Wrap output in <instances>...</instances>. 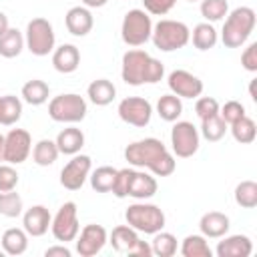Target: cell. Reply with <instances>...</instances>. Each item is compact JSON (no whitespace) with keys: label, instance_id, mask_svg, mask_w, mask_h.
Wrapping results in <instances>:
<instances>
[{"label":"cell","instance_id":"6da1fadb","mask_svg":"<svg viewBox=\"0 0 257 257\" xmlns=\"http://www.w3.org/2000/svg\"><path fill=\"white\" fill-rule=\"evenodd\" d=\"M124 159L131 167L149 169L157 177H169L175 173V157L169 153V149L163 145V141L149 137L143 141H135L126 145Z\"/></svg>","mask_w":257,"mask_h":257},{"label":"cell","instance_id":"7a4b0ae2","mask_svg":"<svg viewBox=\"0 0 257 257\" xmlns=\"http://www.w3.org/2000/svg\"><path fill=\"white\" fill-rule=\"evenodd\" d=\"M120 76L131 86L155 84V82H161L163 80L165 66H163L161 60L153 58L149 52H145L141 48H133V50H126L122 54Z\"/></svg>","mask_w":257,"mask_h":257},{"label":"cell","instance_id":"3957f363","mask_svg":"<svg viewBox=\"0 0 257 257\" xmlns=\"http://www.w3.org/2000/svg\"><path fill=\"white\" fill-rule=\"evenodd\" d=\"M253 28H255V10L249 6H239L227 14L221 30V40L227 48H239L247 42Z\"/></svg>","mask_w":257,"mask_h":257},{"label":"cell","instance_id":"277c9868","mask_svg":"<svg viewBox=\"0 0 257 257\" xmlns=\"http://www.w3.org/2000/svg\"><path fill=\"white\" fill-rule=\"evenodd\" d=\"M189 38H191V30L185 22H179V20H159L155 26H153V32H151V40L153 44L163 50V52H173V50H179L183 46L189 44Z\"/></svg>","mask_w":257,"mask_h":257},{"label":"cell","instance_id":"5b68a950","mask_svg":"<svg viewBox=\"0 0 257 257\" xmlns=\"http://www.w3.org/2000/svg\"><path fill=\"white\" fill-rule=\"evenodd\" d=\"M126 225L145 235H155L165 227V213L161 207L151 203H133L124 211Z\"/></svg>","mask_w":257,"mask_h":257},{"label":"cell","instance_id":"8992f818","mask_svg":"<svg viewBox=\"0 0 257 257\" xmlns=\"http://www.w3.org/2000/svg\"><path fill=\"white\" fill-rule=\"evenodd\" d=\"M151 32H153V20L145 10L133 8L124 14L120 26V36L124 44L143 46L147 40H151Z\"/></svg>","mask_w":257,"mask_h":257},{"label":"cell","instance_id":"52a82bcc","mask_svg":"<svg viewBox=\"0 0 257 257\" xmlns=\"http://www.w3.org/2000/svg\"><path fill=\"white\" fill-rule=\"evenodd\" d=\"M48 116L56 122H80L86 116V100L80 94H58L48 102Z\"/></svg>","mask_w":257,"mask_h":257},{"label":"cell","instance_id":"ba28073f","mask_svg":"<svg viewBox=\"0 0 257 257\" xmlns=\"http://www.w3.org/2000/svg\"><path fill=\"white\" fill-rule=\"evenodd\" d=\"M54 28L46 18H32L26 26L24 46L34 56H46L54 50Z\"/></svg>","mask_w":257,"mask_h":257},{"label":"cell","instance_id":"9c48e42d","mask_svg":"<svg viewBox=\"0 0 257 257\" xmlns=\"http://www.w3.org/2000/svg\"><path fill=\"white\" fill-rule=\"evenodd\" d=\"M50 231L54 239L60 243H68L76 239L80 225H78V209L74 201H66L64 205H60V209L50 221Z\"/></svg>","mask_w":257,"mask_h":257},{"label":"cell","instance_id":"30bf717a","mask_svg":"<svg viewBox=\"0 0 257 257\" xmlns=\"http://www.w3.org/2000/svg\"><path fill=\"white\" fill-rule=\"evenodd\" d=\"M201 135L199 128L189 120H177L171 128V147L173 153L181 159H189L199 151Z\"/></svg>","mask_w":257,"mask_h":257},{"label":"cell","instance_id":"8fae6325","mask_svg":"<svg viewBox=\"0 0 257 257\" xmlns=\"http://www.w3.org/2000/svg\"><path fill=\"white\" fill-rule=\"evenodd\" d=\"M120 120H124L126 124H133V126H147L151 122V116H153V106L147 98L143 96H126L118 102V108H116Z\"/></svg>","mask_w":257,"mask_h":257},{"label":"cell","instance_id":"7c38bea8","mask_svg":"<svg viewBox=\"0 0 257 257\" xmlns=\"http://www.w3.org/2000/svg\"><path fill=\"white\" fill-rule=\"evenodd\" d=\"M32 151V139L30 133L24 128H12L6 137H4V153H2V161L10 163V165H20L28 159Z\"/></svg>","mask_w":257,"mask_h":257},{"label":"cell","instance_id":"4fadbf2b","mask_svg":"<svg viewBox=\"0 0 257 257\" xmlns=\"http://www.w3.org/2000/svg\"><path fill=\"white\" fill-rule=\"evenodd\" d=\"M90 167L92 163L88 155H78V153L72 155V159L60 171V185L68 191H78L86 183L90 175Z\"/></svg>","mask_w":257,"mask_h":257},{"label":"cell","instance_id":"5bb4252c","mask_svg":"<svg viewBox=\"0 0 257 257\" xmlns=\"http://www.w3.org/2000/svg\"><path fill=\"white\" fill-rule=\"evenodd\" d=\"M167 84H169L171 92L177 94L179 98H199L203 92V80L183 68L173 70L167 78Z\"/></svg>","mask_w":257,"mask_h":257},{"label":"cell","instance_id":"9a60e30c","mask_svg":"<svg viewBox=\"0 0 257 257\" xmlns=\"http://www.w3.org/2000/svg\"><path fill=\"white\" fill-rule=\"evenodd\" d=\"M108 241V233L102 225L90 223L80 231V237L76 239V253L80 257H92L102 251V247Z\"/></svg>","mask_w":257,"mask_h":257},{"label":"cell","instance_id":"2e32d148","mask_svg":"<svg viewBox=\"0 0 257 257\" xmlns=\"http://www.w3.org/2000/svg\"><path fill=\"white\" fill-rule=\"evenodd\" d=\"M50 221L52 215L44 205H32L22 215V229L30 237H42L50 229Z\"/></svg>","mask_w":257,"mask_h":257},{"label":"cell","instance_id":"e0dca14e","mask_svg":"<svg viewBox=\"0 0 257 257\" xmlns=\"http://www.w3.org/2000/svg\"><path fill=\"white\" fill-rule=\"evenodd\" d=\"M64 24L72 36H86L94 26V18L86 6H72L64 16Z\"/></svg>","mask_w":257,"mask_h":257},{"label":"cell","instance_id":"ac0fdd59","mask_svg":"<svg viewBox=\"0 0 257 257\" xmlns=\"http://www.w3.org/2000/svg\"><path fill=\"white\" fill-rule=\"evenodd\" d=\"M229 227H231L229 217L225 213H221V211H209L199 221L201 235L207 237V239H219V237L227 235Z\"/></svg>","mask_w":257,"mask_h":257},{"label":"cell","instance_id":"d6986e66","mask_svg":"<svg viewBox=\"0 0 257 257\" xmlns=\"http://www.w3.org/2000/svg\"><path fill=\"white\" fill-rule=\"evenodd\" d=\"M251 251H253V243L247 235H229L223 241H219L215 249L219 257H249Z\"/></svg>","mask_w":257,"mask_h":257},{"label":"cell","instance_id":"ffe728a7","mask_svg":"<svg viewBox=\"0 0 257 257\" xmlns=\"http://www.w3.org/2000/svg\"><path fill=\"white\" fill-rule=\"evenodd\" d=\"M78 64H80V52L74 44H62L52 50V66L58 72L70 74L78 68Z\"/></svg>","mask_w":257,"mask_h":257},{"label":"cell","instance_id":"44dd1931","mask_svg":"<svg viewBox=\"0 0 257 257\" xmlns=\"http://www.w3.org/2000/svg\"><path fill=\"white\" fill-rule=\"evenodd\" d=\"M155 193H157V179H155L153 175H149V173L133 171V177H131V183H128L126 197L145 201V199H151Z\"/></svg>","mask_w":257,"mask_h":257},{"label":"cell","instance_id":"7402d4cb","mask_svg":"<svg viewBox=\"0 0 257 257\" xmlns=\"http://www.w3.org/2000/svg\"><path fill=\"white\" fill-rule=\"evenodd\" d=\"M139 241H141L139 239V231H135L131 225H118V227H114L112 233H110V237H108V243L112 245L114 251L128 253V255L135 251V247H137Z\"/></svg>","mask_w":257,"mask_h":257},{"label":"cell","instance_id":"603a6c76","mask_svg":"<svg viewBox=\"0 0 257 257\" xmlns=\"http://www.w3.org/2000/svg\"><path fill=\"white\" fill-rule=\"evenodd\" d=\"M54 143L58 147V153H62V155H76L84 147V133L80 128H76V126H68V128H62L58 133Z\"/></svg>","mask_w":257,"mask_h":257},{"label":"cell","instance_id":"cb8c5ba5","mask_svg":"<svg viewBox=\"0 0 257 257\" xmlns=\"http://www.w3.org/2000/svg\"><path fill=\"white\" fill-rule=\"evenodd\" d=\"M86 94H88V98H90L92 104H96V106H106V104H110V102L114 100L116 88H114V84H112L110 80L98 78V80H92V82L88 84Z\"/></svg>","mask_w":257,"mask_h":257},{"label":"cell","instance_id":"d4e9b609","mask_svg":"<svg viewBox=\"0 0 257 257\" xmlns=\"http://www.w3.org/2000/svg\"><path fill=\"white\" fill-rule=\"evenodd\" d=\"M2 249L6 255H22L28 249V233L18 227H10L2 233Z\"/></svg>","mask_w":257,"mask_h":257},{"label":"cell","instance_id":"484cf974","mask_svg":"<svg viewBox=\"0 0 257 257\" xmlns=\"http://www.w3.org/2000/svg\"><path fill=\"white\" fill-rule=\"evenodd\" d=\"M189 40H193V46L197 50H209V48H213L217 44L219 34H217V30H215V26L211 22H201V24H197L193 28Z\"/></svg>","mask_w":257,"mask_h":257},{"label":"cell","instance_id":"4316f807","mask_svg":"<svg viewBox=\"0 0 257 257\" xmlns=\"http://www.w3.org/2000/svg\"><path fill=\"white\" fill-rule=\"evenodd\" d=\"M24 48V36L18 28H10L0 34V56L4 58H16Z\"/></svg>","mask_w":257,"mask_h":257},{"label":"cell","instance_id":"83f0119b","mask_svg":"<svg viewBox=\"0 0 257 257\" xmlns=\"http://www.w3.org/2000/svg\"><path fill=\"white\" fill-rule=\"evenodd\" d=\"M48 96H50V88H48V84H46L44 80H40V78H32V80H28V82L22 86V98H24V102H28V104H32V106L44 104V102L48 100Z\"/></svg>","mask_w":257,"mask_h":257},{"label":"cell","instance_id":"f1b7e54d","mask_svg":"<svg viewBox=\"0 0 257 257\" xmlns=\"http://www.w3.org/2000/svg\"><path fill=\"white\" fill-rule=\"evenodd\" d=\"M22 116V100L14 94H6L0 98V124L10 126L18 122Z\"/></svg>","mask_w":257,"mask_h":257},{"label":"cell","instance_id":"f546056e","mask_svg":"<svg viewBox=\"0 0 257 257\" xmlns=\"http://www.w3.org/2000/svg\"><path fill=\"white\" fill-rule=\"evenodd\" d=\"M181 255L183 257H211L213 249L207 243V237L203 235H187L181 243Z\"/></svg>","mask_w":257,"mask_h":257},{"label":"cell","instance_id":"4dcf8cb0","mask_svg":"<svg viewBox=\"0 0 257 257\" xmlns=\"http://www.w3.org/2000/svg\"><path fill=\"white\" fill-rule=\"evenodd\" d=\"M116 171L114 167H98L92 171V175H88L90 179V187L96 191V193H110L112 191V185H114V179H116Z\"/></svg>","mask_w":257,"mask_h":257},{"label":"cell","instance_id":"1f68e13d","mask_svg":"<svg viewBox=\"0 0 257 257\" xmlns=\"http://www.w3.org/2000/svg\"><path fill=\"white\" fill-rule=\"evenodd\" d=\"M157 112H159V116L163 118V120H167V122H175L179 116H181V112H183V102H181V98L177 96V94H163L161 98H159V102H157Z\"/></svg>","mask_w":257,"mask_h":257},{"label":"cell","instance_id":"d6a6232c","mask_svg":"<svg viewBox=\"0 0 257 257\" xmlns=\"http://www.w3.org/2000/svg\"><path fill=\"white\" fill-rule=\"evenodd\" d=\"M58 147H56V143L54 141H50V139H42V141H38L36 145H34V149H32V159H34V163L38 165V167H48V165H52L56 159H58Z\"/></svg>","mask_w":257,"mask_h":257},{"label":"cell","instance_id":"836d02e7","mask_svg":"<svg viewBox=\"0 0 257 257\" xmlns=\"http://www.w3.org/2000/svg\"><path fill=\"white\" fill-rule=\"evenodd\" d=\"M231 135H233V139H235L237 143L249 145V143H253L255 137H257V124H255L253 118H249V116L245 114V116H241L239 120H235V122L231 124Z\"/></svg>","mask_w":257,"mask_h":257},{"label":"cell","instance_id":"e575fe53","mask_svg":"<svg viewBox=\"0 0 257 257\" xmlns=\"http://www.w3.org/2000/svg\"><path fill=\"white\" fill-rule=\"evenodd\" d=\"M151 249H153V255H157V257H173L177 253V237L173 233H167L161 229L155 233Z\"/></svg>","mask_w":257,"mask_h":257},{"label":"cell","instance_id":"d590c367","mask_svg":"<svg viewBox=\"0 0 257 257\" xmlns=\"http://www.w3.org/2000/svg\"><path fill=\"white\" fill-rule=\"evenodd\" d=\"M225 133H227V122L219 116V112L211 114L207 118H201V133L199 135H203L207 141H211V143L221 141L225 137Z\"/></svg>","mask_w":257,"mask_h":257},{"label":"cell","instance_id":"8d00e7d4","mask_svg":"<svg viewBox=\"0 0 257 257\" xmlns=\"http://www.w3.org/2000/svg\"><path fill=\"white\" fill-rule=\"evenodd\" d=\"M235 203L243 209H253L257 205V183L255 181H241L235 187Z\"/></svg>","mask_w":257,"mask_h":257},{"label":"cell","instance_id":"74e56055","mask_svg":"<svg viewBox=\"0 0 257 257\" xmlns=\"http://www.w3.org/2000/svg\"><path fill=\"white\" fill-rule=\"evenodd\" d=\"M22 197L16 191H0V215L14 219L22 215Z\"/></svg>","mask_w":257,"mask_h":257},{"label":"cell","instance_id":"f35d334b","mask_svg":"<svg viewBox=\"0 0 257 257\" xmlns=\"http://www.w3.org/2000/svg\"><path fill=\"white\" fill-rule=\"evenodd\" d=\"M229 4L227 0H201V16L207 22H219L227 16Z\"/></svg>","mask_w":257,"mask_h":257},{"label":"cell","instance_id":"ab89813d","mask_svg":"<svg viewBox=\"0 0 257 257\" xmlns=\"http://www.w3.org/2000/svg\"><path fill=\"white\" fill-rule=\"evenodd\" d=\"M219 116L227 124H233L235 120H239L241 116H245V106L239 100H227L223 106H219Z\"/></svg>","mask_w":257,"mask_h":257},{"label":"cell","instance_id":"60d3db41","mask_svg":"<svg viewBox=\"0 0 257 257\" xmlns=\"http://www.w3.org/2000/svg\"><path fill=\"white\" fill-rule=\"evenodd\" d=\"M16 185H18V171L10 163L0 165V191H14Z\"/></svg>","mask_w":257,"mask_h":257},{"label":"cell","instance_id":"b9f144b4","mask_svg":"<svg viewBox=\"0 0 257 257\" xmlns=\"http://www.w3.org/2000/svg\"><path fill=\"white\" fill-rule=\"evenodd\" d=\"M133 171H135V169H128V167L116 171V179H114V185H112V195H114V197H118V199H124V197H126Z\"/></svg>","mask_w":257,"mask_h":257},{"label":"cell","instance_id":"7bdbcfd3","mask_svg":"<svg viewBox=\"0 0 257 257\" xmlns=\"http://www.w3.org/2000/svg\"><path fill=\"white\" fill-rule=\"evenodd\" d=\"M195 112H197L199 118H207V116H211V114H217V112H219V102H217V98H213V96H201V98H197V102H195Z\"/></svg>","mask_w":257,"mask_h":257},{"label":"cell","instance_id":"ee69618b","mask_svg":"<svg viewBox=\"0 0 257 257\" xmlns=\"http://www.w3.org/2000/svg\"><path fill=\"white\" fill-rule=\"evenodd\" d=\"M175 4H177V0H143L145 12L153 14V16H165Z\"/></svg>","mask_w":257,"mask_h":257},{"label":"cell","instance_id":"f6af8a7d","mask_svg":"<svg viewBox=\"0 0 257 257\" xmlns=\"http://www.w3.org/2000/svg\"><path fill=\"white\" fill-rule=\"evenodd\" d=\"M241 64L249 72H257V42H251L243 54H241Z\"/></svg>","mask_w":257,"mask_h":257},{"label":"cell","instance_id":"bcb514c9","mask_svg":"<svg viewBox=\"0 0 257 257\" xmlns=\"http://www.w3.org/2000/svg\"><path fill=\"white\" fill-rule=\"evenodd\" d=\"M46 257H70V249L66 245H52L44 251Z\"/></svg>","mask_w":257,"mask_h":257},{"label":"cell","instance_id":"7dc6e473","mask_svg":"<svg viewBox=\"0 0 257 257\" xmlns=\"http://www.w3.org/2000/svg\"><path fill=\"white\" fill-rule=\"evenodd\" d=\"M106 2H108V0H82V4H84L86 8H102Z\"/></svg>","mask_w":257,"mask_h":257},{"label":"cell","instance_id":"c3c4849f","mask_svg":"<svg viewBox=\"0 0 257 257\" xmlns=\"http://www.w3.org/2000/svg\"><path fill=\"white\" fill-rule=\"evenodd\" d=\"M8 30V16L4 12H0V34H4Z\"/></svg>","mask_w":257,"mask_h":257},{"label":"cell","instance_id":"681fc988","mask_svg":"<svg viewBox=\"0 0 257 257\" xmlns=\"http://www.w3.org/2000/svg\"><path fill=\"white\" fill-rule=\"evenodd\" d=\"M255 84H257V80H251V84H249V94H251V98L257 102V92H255Z\"/></svg>","mask_w":257,"mask_h":257},{"label":"cell","instance_id":"f907efd6","mask_svg":"<svg viewBox=\"0 0 257 257\" xmlns=\"http://www.w3.org/2000/svg\"><path fill=\"white\" fill-rule=\"evenodd\" d=\"M2 153H4V135H0V161H2Z\"/></svg>","mask_w":257,"mask_h":257},{"label":"cell","instance_id":"816d5d0a","mask_svg":"<svg viewBox=\"0 0 257 257\" xmlns=\"http://www.w3.org/2000/svg\"><path fill=\"white\" fill-rule=\"evenodd\" d=\"M2 255H4V249H0V257H2Z\"/></svg>","mask_w":257,"mask_h":257},{"label":"cell","instance_id":"f5cc1de1","mask_svg":"<svg viewBox=\"0 0 257 257\" xmlns=\"http://www.w3.org/2000/svg\"><path fill=\"white\" fill-rule=\"evenodd\" d=\"M189 2H197V0H189Z\"/></svg>","mask_w":257,"mask_h":257},{"label":"cell","instance_id":"db71d44e","mask_svg":"<svg viewBox=\"0 0 257 257\" xmlns=\"http://www.w3.org/2000/svg\"><path fill=\"white\" fill-rule=\"evenodd\" d=\"M0 98H2V96H0Z\"/></svg>","mask_w":257,"mask_h":257}]
</instances>
